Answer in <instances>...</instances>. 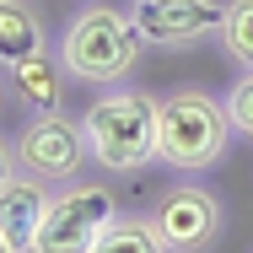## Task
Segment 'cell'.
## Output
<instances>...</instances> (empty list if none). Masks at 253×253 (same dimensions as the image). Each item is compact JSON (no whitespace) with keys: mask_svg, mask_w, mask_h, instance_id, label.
Listing matches in <instances>:
<instances>
[{"mask_svg":"<svg viewBox=\"0 0 253 253\" xmlns=\"http://www.w3.org/2000/svg\"><path fill=\"white\" fill-rule=\"evenodd\" d=\"M86 151L102 172H140L156 162V97L151 92H102L81 113Z\"/></svg>","mask_w":253,"mask_h":253,"instance_id":"3957f363","label":"cell"},{"mask_svg":"<svg viewBox=\"0 0 253 253\" xmlns=\"http://www.w3.org/2000/svg\"><path fill=\"white\" fill-rule=\"evenodd\" d=\"M49 200H54V189L43 178L22 172V167L0 183V237L11 243V253H33V237H38V226H43Z\"/></svg>","mask_w":253,"mask_h":253,"instance_id":"ba28073f","label":"cell"},{"mask_svg":"<svg viewBox=\"0 0 253 253\" xmlns=\"http://www.w3.org/2000/svg\"><path fill=\"white\" fill-rule=\"evenodd\" d=\"M156 237L167 243V253H210L226 232V210L205 183H167L156 189V200L146 205Z\"/></svg>","mask_w":253,"mask_h":253,"instance_id":"5b68a950","label":"cell"},{"mask_svg":"<svg viewBox=\"0 0 253 253\" xmlns=\"http://www.w3.org/2000/svg\"><path fill=\"white\" fill-rule=\"evenodd\" d=\"M0 253H11V243H5V237H0Z\"/></svg>","mask_w":253,"mask_h":253,"instance_id":"9a60e30c","label":"cell"},{"mask_svg":"<svg viewBox=\"0 0 253 253\" xmlns=\"http://www.w3.org/2000/svg\"><path fill=\"white\" fill-rule=\"evenodd\" d=\"M232 119L226 102H215L200 86H178L156 97V162L172 172H210L226 162L232 146Z\"/></svg>","mask_w":253,"mask_h":253,"instance_id":"7a4b0ae2","label":"cell"},{"mask_svg":"<svg viewBox=\"0 0 253 253\" xmlns=\"http://www.w3.org/2000/svg\"><path fill=\"white\" fill-rule=\"evenodd\" d=\"M59 65L81 86H124L146 54V38L129 11L119 5H81L59 33Z\"/></svg>","mask_w":253,"mask_h":253,"instance_id":"6da1fadb","label":"cell"},{"mask_svg":"<svg viewBox=\"0 0 253 253\" xmlns=\"http://www.w3.org/2000/svg\"><path fill=\"white\" fill-rule=\"evenodd\" d=\"M119 215V194L97 183V178H70L54 189L49 210H43V226L33 237V253H92L108 221Z\"/></svg>","mask_w":253,"mask_h":253,"instance_id":"277c9868","label":"cell"},{"mask_svg":"<svg viewBox=\"0 0 253 253\" xmlns=\"http://www.w3.org/2000/svg\"><path fill=\"white\" fill-rule=\"evenodd\" d=\"M5 81H11V97L27 102L33 113H49L59 108L65 97V65H59V54H38V59H27V65H16V70H5Z\"/></svg>","mask_w":253,"mask_h":253,"instance_id":"30bf717a","label":"cell"},{"mask_svg":"<svg viewBox=\"0 0 253 253\" xmlns=\"http://www.w3.org/2000/svg\"><path fill=\"white\" fill-rule=\"evenodd\" d=\"M16 167L22 172H33V178H43V183H70L92 151H86V129H81V119H70L65 108H49V113H33L22 129H16Z\"/></svg>","mask_w":253,"mask_h":253,"instance_id":"8992f818","label":"cell"},{"mask_svg":"<svg viewBox=\"0 0 253 253\" xmlns=\"http://www.w3.org/2000/svg\"><path fill=\"white\" fill-rule=\"evenodd\" d=\"M92 253H167V243L156 237L146 210H119L108 221V232L92 243Z\"/></svg>","mask_w":253,"mask_h":253,"instance_id":"8fae6325","label":"cell"},{"mask_svg":"<svg viewBox=\"0 0 253 253\" xmlns=\"http://www.w3.org/2000/svg\"><path fill=\"white\" fill-rule=\"evenodd\" d=\"M11 172H16V146H11L5 135H0V183H5Z\"/></svg>","mask_w":253,"mask_h":253,"instance_id":"5bb4252c","label":"cell"},{"mask_svg":"<svg viewBox=\"0 0 253 253\" xmlns=\"http://www.w3.org/2000/svg\"><path fill=\"white\" fill-rule=\"evenodd\" d=\"M129 16L151 49H194L205 38H221L226 0H135Z\"/></svg>","mask_w":253,"mask_h":253,"instance_id":"52a82bcc","label":"cell"},{"mask_svg":"<svg viewBox=\"0 0 253 253\" xmlns=\"http://www.w3.org/2000/svg\"><path fill=\"white\" fill-rule=\"evenodd\" d=\"M0 97H5V86H0Z\"/></svg>","mask_w":253,"mask_h":253,"instance_id":"2e32d148","label":"cell"},{"mask_svg":"<svg viewBox=\"0 0 253 253\" xmlns=\"http://www.w3.org/2000/svg\"><path fill=\"white\" fill-rule=\"evenodd\" d=\"M49 54V22L27 0H0V70H16L27 59Z\"/></svg>","mask_w":253,"mask_h":253,"instance_id":"9c48e42d","label":"cell"},{"mask_svg":"<svg viewBox=\"0 0 253 253\" xmlns=\"http://www.w3.org/2000/svg\"><path fill=\"white\" fill-rule=\"evenodd\" d=\"M221 54L232 65L253 70V0H226V22H221Z\"/></svg>","mask_w":253,"mask_h":253,"instance_id":"7c38bea8","label":"cell"},{"mask_svg":"<svg viewBox=\"0 0 253 253\" xmlns=\"http://www.w3.org/2000/svg\"><path fill=\"white\" fill-rule=\"evenodd\" d=\"M226 119H232L237 135H253V70H243V76L232 81V92H226Z\"/></svg>","mask_w":253,"mask_h":253,"instance_id":"4fadbf2b","label":"cell"}]
</instances>
